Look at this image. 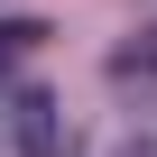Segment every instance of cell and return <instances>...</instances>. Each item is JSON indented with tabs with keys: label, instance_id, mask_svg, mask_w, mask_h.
Returning a JSON list of instances; mask_svg holds the SVG:
<instances>
[{
	"label": "cell",
	"instance_id": "cell-4",
	"mask_svg": "<svg viewBox=\"0 0 157 157\" xmlns=\"http://www.w3.org/2000/svg\"><path fill=\"white\" fill-rule=\"evenodd\" d=\"M120 157H157V139H129V148H120Z\"/></svg>",
	"mask_w": 157,
	"mask_h": 157
},
{
	"label": "cell",
	"instance_id": "cell-2",
	"mask_svg": "<svg viewBox=\"0 0 157 157\" xmlns=\"http://www.w3.org/2000/svg\"><path fill=\"white\" fill-rule=\"evenodd\" d=\"M111 83H120V93H157V37H139V46L111 56Z\"/></svg>",
	"mask_w": 157,
	"mask_h": 157
},
{
	"label": "cell",
	"instance_id": "cell-3",
	"mask_svg": "<svg viewBox=\"0 0 157 157\" xmlns=\"http://www.w3.org/2000/svg\"><path fill=\"white\" fill-rule=\"evenodd\" d=\"M46 46V19H0V83L19 74V56H37Z\"/></svg>",
	"mask_w": 157,
	"mask_h": 157
},
{
	"label": "cell",
	"instance_id": "cell-1",
	"mask_svg": "<svg viewBox=\"0 0 157 157\" xmlns=\"http://www.w3.org/2000/svg\"><path fill=\"white\" fill-rule=\"evenodd\" d=\"M10 139L19 157H74V120L56 93H10Z\"/></svg>",
	"mask_w": 157,
	"mask_h": 157
}]
</instances>
